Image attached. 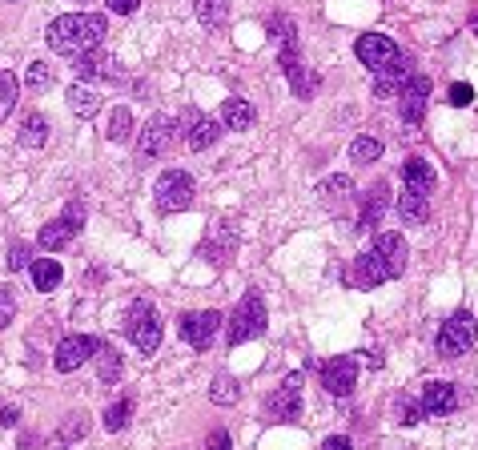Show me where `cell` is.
Listing matches in <instances>:
<instances>
[{
    "mask_svg": "<svg viewBox=\"0 0 478 450\" xmlns=\"http://www.w3.org/2000/svg\"><path fill=\"white\" fill-rule=\"evenodd\" d=\"M471 24H474V33H478V13H474V21H471Z\"/></svg>",
    "mask_w": 478,
    "mask_h": 450,
    "instance_id": "obj_45",
    "label": "cell"
},
{
    "mask_svg": "<svg viewBox=\"0 0 478 450\" xmlns=\"http://www.w3.org/2000/svg\"><path fill=\"white\" fill-rule=\"evenodd\" d=\"M13 318H16V298H13V289L0 286V330H5Z\"/></svg>",
    "mask_w": 478,
    "mask_h": 450,
    "instance_id": "obj_38",
    "label": "cell"
},
{
    "mask_svg": "<svg viewBox=\"0 0 478 450\" xmlns=\"http://www.w3.org/2000/svg\"><path fill=\"white\" fill-rule=\"evenodd\" d=\"M218 137H221V121L205 117V112H197V109L185 112V145H190L193 153H205L210 145H218Z\"/></svg>",
    "mask_w": 478,
    "mask_h": 450,
    "instance_id": "obj_12",
    "label": "cell"
},
{
    "mask_svg": "<svg viewBox=\"0 0 478 450\" xmlns=\"http://www.w3.org/2000/svg\"><path fill=\"white\" fill-rule=\"evenodd\" d=\"M28 269H33V286L41 289V294L56 289V286H61V278H64V269H61V261H56V258H36Z\"/></svg>",
    "mask_w": 478,
    "mask_h": 450,
    "instance_id": "obj_25",
    "label": "cell"
},
{
    "mask_svg": "<svg viewBox=\"0 0 478 450\" xmlns=\"http://www.w3.org/2000/svg\"><path fill=\"white\" fill-rule=\"evenodd\" d=\"M84 430H89V422H84V415H69V422H64V430H61V438L53 443V450H64L73 443V438H81Z\"/></svg>",
    "mask_w": 478,
    "mask_h": 450,
    "instance_id": "obj_36",
    "label": "cell"
},
{
    "mask_svg": "<svg viewBox=\"0 0 478 450\" xmlns=\"http://www.w3.org/2000/svg\"><path fill=\"white\" fill-rule=\"evenodd\" d=\"M28 266H33V261H28V246L8 249V269H13V274H21V269H28Z\"/></svg>",
    "mask_w": 478,
    "mask_h": 450,
    "instance_id": "obj_40",
    "label": "cell"
},
{
    "mask_svg": "<svg viewBox=\"0 0 478 450\" xmlns=\"http://www.w3.org/2000/svg\"><path fill=\"white\" fill-rule=\"evenodd\" d=\"M398 97H402V121H406V125H422L426 101H430V77H410Z\"/></svg>",
    "mask_w": 478,
    "mask_h": 450,
    "instance_id": "obj_16",
    "label": "cell"
},
{
    "mask_svg": "<svg viewBox=\"0 0 478 450\" xmlns=\"http://www.w3.org/2000/svg\"><path fill=\"white\" fill-rule=\"evenodd\" d=\"M450 105H454V109H463V105H471V101H474V89H471V84H463V81H454V84H450Z\"/></svg>",
    "mask_w": 478,
    "mask_h": 450,
    "instance_id": "obj_39",
    "label": "cell"
},
{
    "mask_svg": "<svg viewBox=\"0 0 478 450\" xmlns=\"http://www.w3.org/2000/svg\"><path fill=\"white\" fill-rule=\"evenodd\" d=\"M382 210H386V185H374L370 197L362 205V218H358V230H374L382 221Z\"/></svg>",
    "mask_w": 478,
    "mask_h": 450,
    "instance_id": "obj_30",
    "label": "cell"
},
{
    "mask_svg": "<svg viewBox=\"0 0 478 450\" xmlns=\"http://www.w3.org/2000/svg\"><path fill=\"white\" fill-rule=\"evenodd\" d=\"M21 145L24 149H41V145H49V121L41 117V112H28V117L21 121Z\"/></svg>",
    "mask_w": 478,
    "mask_h": 450,
    "instance_id": "obj_27",
    "label": "cell"
},
{
    "mask_svg": "<svg viewBox=\"0 0 478 450\" xmlns=\"http://www.w3.org/2000/svg\"><path fill=\"white\" fill-rule=\"evenodd\" d=\"M382 157V141L378 137H354L350 145V161L354 165H374Z\"/></svg>",
    "mask_w": 478,
    "mask_h": 450,
    "instance_id": "obj_32",
    "label": "cell"
},
{
    "mask_svg": "<svg viewBox=\"0 0 478 450\" xmlns=\"http://www.w3.org/2000/svg\"><path fill=\"white\" fill-rule=\"evenodd\" d=\"M266 322H269V314H266L261 294H246L238 302V309L229 314V322H225V342L238 350V346H246V342H253V338L266 334Z\"/></svg>",
    "mask_w": 478,
    "mask_h": 450,
    "instance_id": "obj_2",
    "label": "cell"
},
{
    "mask_svg": "<svg viewBox=\"0 0 478 450\" xmlns=\"http://www.w3.org/2000/svg\"><path fill=\"white\" fill-rule=\"evenodd\" d=\"M322 450H354V443H350V435H330L322 443Z\"/></svg>",
    "mask_w": 478,
    "mask_h": 450,
    "instance_id": "obj_43",
    "label": "cell"
},
{
    "mask_svg": "<svg viewBox=\"0 0 478 450\" xmlns=\"http://www.w3.org/2000/svg\"><path fill=\"white\" fill-rule=\"evenodd\" d=\"M105 5H109V13L129 16V13H137V5H141V0H105Z\"/></svg>",
    "mask_w": 478,
    "mask_h": 450,
    "instance_id": "obj_42",
    "label": "cell"
},
{
    "mask_svg": "<svg viewBox=\"0 0 478 450\" xmlns=\"http://www.w3.org/2000/svg\"><path fill=\"white\" fill-rule=\"evenodd\" d=\"M210 398L218 402V406H233V402H238V382H233L229 374H218L210 386Z\"/></svg>",
    "mask_w": 478,
    "mask_h": 450,
    "instance_id": "obj_33",
    "label": "cell"
},
{
    "mask_svg": "<svg viewBox=\"0 0 478 450\" xmlns=\"http://www.w3.org/2000/svg\"><path fill=\"white\" fill-rule=\"evenodd\" d=\"M426 415H422V402L415 398H398V422L402 426H415V422H422Z\"/></svg>",
    "mask_w": 478,
    "mask_h": 450,
    "instance_id": "obj_37",
    "label": "cell"
},
{
    "mask_svg": "<svg viewBox=\"0 0 478 450\" xmlns=\"http://www.w3.org/2000/svg\"><path fill=\"white\" fill-rule=\"evenodd\" d=\"M406 81H410V61L406 56H398V61L386 64L382 73H374V97H382V101L398 97V93L406 89Z\"/></svg>",
    "mask_w": 478,
    "mask_h": 450,
    "instance_id": "obj_17",
    "label": "cell"
},
{
    "mask_svg": "<svg viewBox=\"0 0 478 450\" xmlns=\"http://www.w3.org/2000/svg\"><path fill=\"white\" fill-rule=\"evenodd\" d=\"M322 386L334 398H350L354 386H358V358L354 354H337L334 362L322 366Z\"/></svg>",
    "mask_w": 478,
    "mask_h": 450,
    "instance_id": "obj_10",
    "label": "cell"
},
{
    "mask_svg": "<svg viewBox=\"0 0 478 450\" xmlns=\"http://www.w3.org/2000/svg\"><path fill=\"white\" fill-rule=\"evenodd\" d=\"M81 225H84V205L81 201H69V210L61 213V218H53L49 225H41V233H36V246L41 249H64L73 238L81 233Z\"/></svg>",
    "mask_w": 478,
    "mask_h": 450,
    "instance_id": "obj_5",
    "label": "cell"
},
{
    "mask_svg": "<svg viewBox=\"0 0 478 450\" xmlns=\"http://www.w3.org/2000/svg\"><path fill=\"white\" fill-rule=\"evenodd\" d=\"M253 121H258V109H253L246 97H229L221 105V129L241 133V129H253Z\"/></svg>",
    "mask_w": 478,
    "mask_h": 450,
    "instance_id": "obj_22",
    "label": "cell"
},
{
    "mask_svg": "<svg viewBox=\"0 0 478 450\" xmlns=\"http://www.w3.org/2000/svg\"><path fill=\"white\" fill-rule=\"evenodd\" d=\"M354 286L358 289H374V286H382V281H390L394 274H390V266L386 261H382V253L378 249H366V253H358V258H354Z\"/></svg>",
    "mask_w": 478,
    "mask_h": 450,
    "instance_id": "obj_14",
    "label": "cell"
},
{
    "mask_svg": "<svg viewBox=\"0 0 478 450\" xmlns=\"http://www.w3.org/2000/svg\"><path fill=\"white\" fill-rule=\"evenodd\" d=\"M13 105H16V77L0 69V121H8Z\"/></svg>",
    "mask_w": 478,
    "mask_h": 450,
    "instance_id": "obj_35",
    "label": "cell"
},
{
    "mask_svg": "<svg viewBox=\"0 0 478 450\" xmlns=\"http://www.w3.org/2000/svg\"><path fill=\"white\" fill-rule=\"evenodd\" d=\"M269 415L281 418V422H294L298 415H302V374H289V378L274 390V398H269Z\"/></svg>",
    "mask_w": 478,
    "mask_h": 450,
    "instance_id": "obj_13",
    "label": "cell"
},
{
    "mask_svg": "<svg viewBox=\"0 0 478 450\" xmlns=\"http://www.w3.org/2000/svg\"><path fill=\"white\" fill-rule=\"evenodd\" d=\"M394 210H398L402 225H426V218H430V197L406 190V193L398 197V201H394Z\"/></svg>",
    "mask_w": 478,
    "mask_h": 450,
    "instance_id": "obj_24",
    "label": "cell"
},
{
    "mask_svg": "<svg viewBox=\"0 0 478 450\" xmlns=\"http://www.w3.org/2000/svg\"><path fill=\"white\" fill-rule=\"evenodd\" d=\"M105 28H109V21L101 13H64L49 24L44 41H49V49L61 53V56H81L89 49H101Z\"/></svg>",
    "mask_w": 478,
    "mask_h": 450,
    "instance_id": "obj_1",
    "label": "cell"
},
{
    "mask_svg": "<svg viewBox=\"0 0 478 450\" xmlns=\"http://www.w3.org/2000/svg\"><path fill=\"white\" fill-rule=\"evenodd\" d=\"M458 410V390L450 386V382H426L422 386V415L426 418H446Z\"/></svg>",
    "mask_w": 478,
    "mask_h": 450,
    "instance_id": "obj_15",
    "label": "cell"
},
{
    "mask_svg": "<svg viewBox=\"0 0 478 450\" xmlns=\"http://www.w3.org/2000/svg\"><path fill=\"white\" fill-rule=\"evenodd\" d=\"M374 249L382 253V261L390 266V274L402 278V269H406V258H410L406 238H402V233H378V238H374Z\"/></svg>",
    "mask_w": 478,
    "mask_h": 450,
    "instance_id": "obj_19",
    "label": "cell"
},
{
    "mask_svg": "<svg viewBox=\"0 0 478 450\" xmlns=\"http://www.w3.org/2000/svg\"><path fill=\"white\" fill-rule=\"evenodd\" d=\"M177 121L173 117H153L145 129H141V137H137V153H141V161H157V157H165L169 149H173V141H177Z\"/></svg>",
    "mask_w": 478,
    "mask_h": 450,
    "instance_id": "obj_7",
    "label": "cell"
},
{
    "mask_svg": "<svg viewBox=\"0 0 478 450\" xmlns=\"http://www.w3.org/2000/svg\"><path fill=\"white\" fill-rule=\"evenodd\" d=\"M64 101H69V109L77 112L81 121L97 117V112H101V105H105V101H101V93L93 89V84H84V81H77V84H69V93H64Z\"/></svg>",
    "mask_w": 478,
    "mask_h": 450,
    "instance_id": "obj_21",
    "label": "cell"
},
{
    "mask_svg": "<svg viewBox=\"0 0 478 450\" xmlns=\"http://www.w3.org/2000/svg\"><path fill=\"white\" fill-rule=\"evenodd\" d=\"M129 338H133V346L141 354H153L157 346H161V318H157V309L149 302H133L129 306V322H125Z\"/></svg>",
    "mask_w": 478,
    "mask_h": 450,
    "instance_id": "obj_6",
    "label": "cell"
},
{
    "mask_svg": "<svg viewBox=\"0 0 478 450\" xmlns=\"http://www.w3.org/2000/svg\"><path fill=\"white\" fill-rule=\"evenodd\" d=\"M354 53H358V61L366 64L370 73H382L386 64H394L402 56V49L390 41V36H382V33H366L354 41Z\"/></svg>",
    "mask_w": 478,
    "mask_h": 450,
    "instance_id": "obj_11",
    "label": "cell"
},
{
    "mask_svg": "<svg viewBox=\"0 0 478 450\" xmlns=\"http://www.w3.org/2000/svg\"><path fill=\"white\" fill-rule=\"evenodd\" d=\"M97 338H89V334H69V338H61L56 342V350H53V366L61 374H73V370H81L84 362H93V354H97Z\"/></svg>",
    "mask_w": 478,
    "mask_h": 450,
    "instance_id": "obj_8",
    "label": "cell"
},
{
    "mask_svg": "<svg viewBox=\"0 0 478 450\" xmlns=\"http://www.w3.org/2000/svg\"><path fill=\"white\" fill-rule=\"evenodd\" d=\"M205 446H210V450H233V443H229V435H225V430H210Z\"/></svg>",
    "mask_w": 478,
    "mask_h": 450,
    "instance_id": "obj_41",
    "label": "cell"
},
{
    "mask_svg": "<svg viewBox=\"0 0 478 450\" xmlns=\"http://www.w3.org/2000/svg\"><path fill=\"white\" fill-rule=\"evenodd\" d=\"M105 137L112 145H125V141H133V112L125 105H117L109 112V125H105Z\"/></svg>",
    "mask_w": 478,
    "mask_h": 450,
    "instance_id": "obj_28",
    "label": "cell"
},
{
    "mask_svg": "<svg viewBox=\"0 0 478 450\" xmlns=\"http://www.w3.org/2000/svg\"><path fill=\"white\" fill-rule=\"evenodd\" d=\"M221 322H225V318L218 314V309H193V314L181 318V326H177V330H181V338L193 346V350H210Z\"/></svg>",
    "mask_w": 478,
    "mask_h": 450,
    "instance_id": "obj_9",
    "label": "cell"
},
{
    "mask_svg": "<svg viewBox=\"0 0 478 450\" xmlns=\"http://www.w3.org/2000/svg\"><path fill=\"white\" fill-rule=\"evenodd\" d=\"M317 193H322L326 210H342V205L354 197V181L346 173H334V177H326V181L317 185Z\"/></svg>",
    "mask_w": 478,
    "mask_h": 450,
    "instance_id": "obj_23",
    "label": "cell"
},
{
    "mask_svg": "<svg viewBox=\"0 0 478 450\" xmlns=\"http://www.w3.org/2000/svg\"><path fill=\"white\" fill-rule=\"evenodd\" d=\"M129 418H133V398H117V402H109V406H105V430H109V435L125 430Z\"/></svg>",
    "mask_w": 478,
    "mask_h": 450,
    "instance_id": "obj_31",
    "label": "cell"
},
{
    "mask_svg": "<svg viewBox=\"0 0 478 450\" xmlns=\"http://www.w3.org/2000/svg\"><path fill=\"white\" fill-rule=\"evenodd\" d=\"M193 177L185 169H165L153 185V201H157V213H185L193 205Z\"/></svg>",
    "mask_w": 478,
    "mask_h": 450,
    "instance_id": "obj_3",
    "label": "cell"
},
{
    "mask_svg": "<svg viewBox=\"0 0 478 450\" xmlns=\"http://www.w3.org/2000/svg\"><path fill=\"white\" fill-rule=\"evenodd\" d=\"M193 13L205 28H221L229 21V0H193Z\"/></svg>",
    "mask_w": 478,
    "mask_h": 450,
    "instance_id": "obj_29",
    "label": "cell"
},
{
    "mask_svg": "<svg viewBox=\"0 0 478 450\" xmlns=\"http://www.w3.org/2000/svg\"><path fill=\"white\" fill-rule=\"evenodd\" d=\"M16 422H21V410H16V406L0 410V426H16Z\"/></svg>",
    "mask_w": 478,
    "mask_h": 450,
    "instance_id": "obj_44",
    "label": "cell"
},
{
    "mask_svg": "<svg viewBox=\"0 0 478 450\" xmlns=\"http://www.w3.org/2000/svg\"><path fill=\"white\" fill-rule=\"evenodd\" d=\"M93 358H97V378L105 382H117L121 378V370H125V362H121V350L112 342H105V346H97V354H93Z\"/></svg>",
    "mask_w": 478,
    "mask_h": 450,
    "instance_id": "obj_26",
    "label": "cell"
},
{
    "mask_svg": "<svg viewBox=\"0 0 478 450\" xmlns=\"http://www.w3.org/2000/svg\"><path fill=\"white\" fill-rule=\"evenodd\" d=\"M24 84H28L33 93H44V89L53 84V69H49L44 61H33V64H28V73H24Z\"/></svg>",
    "mask_w": 478,
    "mask_h": 450,
    "instance_id": "obj_34",
    "label": "cell"
},
{
    "mask_svg": "<svg viewBox=\"0 0 478 450\" xmlns=\"http://www.w3.org/2000/svg\"><path fill=\"white\" fill-rule=\"evenodd\" d=\"M434 165L430 161H422V157H410L406 165H402V185H406L410 193H422V197H430L434 193Z\"/></svg>",
    "mask_w": 478,
    "mask_h": 450,
    "instance_id": "obj_20",
    "label": "cell"
},
{
    "mask_svg": "<svg viewBox=\"0 0 478 450\" xmlns=\"http://www.w3.org/2000/svg\"><path fill=\"white\" fill-rule=\"evenodd\" d=\"M73 69L81 73V81H112V77H117V61H112L109 53H101V49L81 53Z\"/></svg>",
    "mask_w": 478,
    "mask_h": 450,
    "instance_id": "obj_18",
    "label": "cell"
},
{
    "mask_svg": "<svg viewBox=\"0 0 478 450\" xmlns=\"http://www.w3.org/2000/svg\"><path fill=\"white\" fill-rule=\"evenodd\" d=\"M474 338H478L474 314H471V309H454V314L443 322V330H438L434 346H438V354H443V358H458V354H466L474 346Z\"/></svg>",
    "mask_w": 478,
    "mask_h": 450,
    "instance_id": "obj_4",
    "label": "cell"
}]
</instances>
